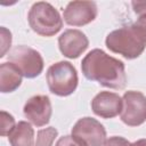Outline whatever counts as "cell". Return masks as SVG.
I'll return each instance as SVG.
<instances>
[{
  "label": "cell",
  "instance_id": "8992f818",
  "mask_svg": "<svg viewBox=\"0 0 146 146\" xmlns=\"http://www.w3.org/2000/svg\"><path fill=\"white\" fill-rule=\"evenodd\" d=\"M121 121L129 127H138L146 121V96L140 91L129 90L122 97Z\"/></svg>",
  "mask_w": 146,
  "mask_h": 146
},
{
  "label": "cell",
  "instance_id": "30bf717a",
  "mask_svg": "<svg viewBox=\"0 0 146 146\" xmlns=\"http://www.w3.org/2000/svg\"><path fill=\"white\" fill-rule=\"evenodd\" d=\"M89 46L87 35L75 29H68L64 31L58 38V47L60 52L67 58H78L82 55Z\"/></svg>",
  "mask_w": 146,
  "mask_h": 146
},
{
  "label": "cell",
  "instance_id": "3957f363",
  "mask_svg": "<svg viewBox=\"0 0 146 146\" xmlns=\"http://www.w3.org/2000/svg\"><path fill=\"white\" fill-rule=\"evenodd\" d=\"M105 44L111 51L122 55L127 59L139 57L146 48V42L143 41L131 25L122 26L108 33Z\"/></svg>",
  "mask_w": 146,
  "mask_h": 146
},
{
  "label": "cell",
  "instance_id": "52a82bcc",
  "mask_svg": "<svg viewBox=\"0 0 146 146\" xmlns=\"http://www.w3.org/2000/svg\"><path fill=\"white\" fill-rule=\"evenodd\" d=\"M72 137L84 146H103L106 140L104 125L94 117L86 116L76 121L72 128Z\"/></svg>",
  "mask_w": 146,
  "mask_h": 146
},
{
  "label": "cell",
  "instance_id": "ffe728a7",
  "mask_svg": "<svg viewBox=\"0 0 146 146\" xmlns=\"http://www.w3.org/2000/svg\"><path fill=\"white\" fill-rule=\"evenodd\" d=\"M131 5L133 8V11L139 16L146 14V1H132Z\"/></svg>",
  "mask_w": 146,
  "mask_h": 146
},
{
  "label": "cell",
  "instance_id": "277c9868",
  "mask_svg": "<svg viewBox=\"0 0 146 146\" xmlns=\"http://www.w3.org/2000/svg\"><path fill=\"white\" fill-rule=\"evenodd\" d=\"M46 79L50 92L59 97L72 95L79 82L75 67L70 62L65 60L50 65L47 70Z\"/></svg>",
  "mask_w": 146,
  "mask_h": 146
},
{
  "label": "cell",
  "instance_id": "5b68a950",
  "mask_svg": "<svg viewBox=\"0 0 146 146\" xmlns=\"http://www.w3.org/2000/svg\"><path fill=\"white\" fill-rule=\"evenodd\" d=\"M10 63L15 64L23 76L26 79H34L42 73L43 58L39 51L27 46H16L8 55Z\"/></svg>",
  "mask_w": 146,
  "mask_h": 146
},
{
  "label": "cell",
  "instance_id": "d6986e66",
  "mask_svg": "<svg viewBox=\"0 0 146 146\" xmlns=\"http://www.w3.org/2000/svg\"><path fill=\"white\" fill-rule=\"evenodd\" d=\"M55 146H84V145L72 136H63L57 140Z\"/></svg>",
  "mask_w": 146,
  "mask_h": 146
},
{
  "label": "cell",
  "instance_id": "9c48e42d",
  "mask_svg": "<svg viewBox=\"0 0 146 146\" xmlns=\"http://www.w3.org/2000/svg\"><path fill=\"white\" fill-rule=\"evenodd\" d=\"M23 113L25 117L36 127H43L49 123L51 117V103L48 96L36 95L31 97L24 105Z\"/></svg>",
  "mask_w": 146,
  "mask_h": 146
},
{
  "label": "cell",
  "instance_id": "7c38bea8",
  "mask_svg": "<svg viewBox=\"0 0 146 146\" xmlns=\"http://www.w3.org/2000/svg\"><path fill=\"white\" fill-rule=\"evenodd\" d=\"M22 79L23 74L15 64L6 62L0 65V91L2 94L13 92L18 89Z\"/></svg>",
  "mask_w": 146,
  "mask_h": 146
},
{
  "label": "cell",
  "instance_id": "2e32d148",
  "mask_svg": "<svg viewBox=\"0 0 146 146\" xmlns=\"http://www.w3.org/2000/svg\"><path fill=\"white\" fill-rule=\"evenodd\" d=\"M132 29L136 31V33L143 39L144 42H146V14L140 15L139 18L131 24Z\"/></svg>",
  "mask_w": 146,
  "mask_h": 146
},
{
  "label": "cell",
  "instance_id": "44dd1931",
  "mask_svg": "<svg viewBox=\"0 0 146 146\" xmlns=\"http://www.w3.org/2000/svg\"><path fill=\"white\" fill-rule=\"evenodd\" d=\"M129 146H146V139L145 138H141V139H138L133 143H130Z\"/></svg>",
  "mask_w": 146,
  "mask_h": 146
},
{
  "label": "cell",
  "instance_id": "ac0fdd59",
  "mask_svg": "<svg viewBox=\"0 0 146 146\" xmlns=\"http://www.w3.org/2000/svg\"><path fill=\"white\" fill-rule=\"evenodd\" d=\"M130 143L128 139L120 137V136H113L105 140L103 146H129Z\"/></svg>",
  "mask_w": 146,
  "mask_h": 146
},
{
  "label": "cell",
  "instance_id": "7a4b0ae2",
  "mask_svg": "<svg viewBox=\"0 0 146 146\" xmlns=\"http://www.w3.org/2000/svg\"><path fill=\"white\" fill-rule=\"evenodd\" d=\"M27 21L30 27L42 36H52L63 27V18L59 11L46 1L35 2L31 7L27 14Z\"/></svg>",
  "mask_w": 146,
  "mask_h": 146
},
{
  "label": "cell",
  "instance_id": "e0dca14e",
  "mask_svg": "<svg viewBox=\"0 0 146 146\" xmlns=\"http://www.w3.org/2000/svg\"><path fill=\"white\" fill-rule=\"evenodd\" d=\"M11 46V33L10 31H8L6 27H1V47H2V50H1V55L0 57H3L7 52V50L10 48Z\"/></svg>",
  "mask_w": 146,
  "mask_h": 146
},
{
  "label": "cell",
  "instance_id": "5bb4252c",
  "mask_svg": "<svg viewBox=\"0 0 146 146\" xmlns=\"http://www.w3.org/2000/svg\"><path fill=\"white\" fill-rule=\"evenodd\" d=\"M58 136V131L54 127H48L44 129H40L36 132V138L34 140L33 146H52L54 140Z\"/></svg>",
  "mask_w": 146,
  "mask_h": 146
},
{
  "label": "cell",
  "instance_id": "8fae6325",
  "mask_svg": "<svg viewBox=\"0 0 146 146\" xmlns=\"http://www.w3.org/2000/svg\"><path fill=\"white\" fill-rule=\"evenodd\" d=\"M122 98L111 91H100L91 100L92 112L103 119H112L119 115L122 111Z\"/></svg>",
  "mask_w": 146,
  "mask_h": 146
},
{
  "label": "cell",
  "instance_id": "4fadbf2b",
  "mask_svg": "<svg viewBox=\"0 0 146 146\" xmlns=\"http://www.w3.org/2000/svg\"><path fill=\"white\" fill-rule=\"evenodd\" d=\"M8 140L11 146H33L34 130L29 122L19 121L8 136Z\"/></svg>",
  "mask_w": 146,
  "mask_h": 146
},
{
  "label": "cell",
  "instance_id": "6da1fadb",
  "mask_svg": "<svg viewBox=\"0 0 146 146\" xmlns=\"http://www.w3.org/2000/svg\"><path fill=\"white\" fill-rule=\"evenodd\" d=\"M81 70L88 80L96 81L106 88L120 90L127 84L123 62L98 48L92 49L84 56L81 62Z\"/></svg>",
  "mask_w": 146,
  "mask_h": 146
},
{
  "label": "cell",
  "instance_id": "ba28073f",
  "mask_svg": "<svg viewBox=\"0 0 146 146\" xmlns=\"http://www.w3.org/2000/svg\"><path fill=\"white\" fill-rule=\"evenodd\" d=\"M97 17V6L94 1H71L64 9L63 18L67 25L83 26Z\"/></svg>",
  "mask_w": 146,
  "mask_h": 146
},
{
  "label": "cell",
  "instance_id": "9a60e30c",
  "mask_svg": "<svg viewBox=\"0 0 146 146\" xmlns=\"http://www.w3.org/2000/svg\"><path fill=\"white\" fill-rule=\"evenodd\" d=\"M1 131H0V135L2 137H6V136H9L10 132L14 130L15 125H16V122H15V119L11 114L7 113L6 111H1Z\"/></svg>",
  "mask_w": 146,
  "mask_h": 146
}]
</instances>
